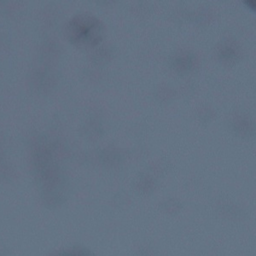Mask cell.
<instances>
[{
	"instance_id": "6da1fadb",
	"label": "cell",
	"mask_w": 256,
	"mask_h": 256,
	"mask_svg": "<svg viewBox=\"0 0 256 256\" xmlns=\"http://www.w3.org/2000/svg\"><path fill=\"white\" fill-rule=\"evenodd\" d=\"M104 24L92 16H77L70 22L68 35L74 44L82 47H92L98 44L104 37Z\"/></svg>"
},
{
	"instance_id": "7a4b0ae2",
	"label": "cell",
	"mask_w": 256,
	"mask_h": 256,
	"mask_svg": "<svg viewBox=\"0 0 256 256\" xmlns=\"http://www.w3.org/2000/svg\"><path fill=\"white\" fill-rule=\"evenodd\" d=\"M245 3L250 9L256 12V0H248V1H245Z\"/></svg>"
}]
</instances>
